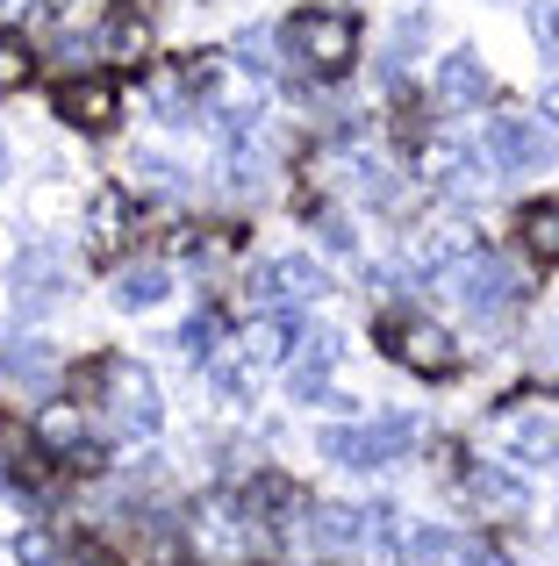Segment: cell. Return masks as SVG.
Wrapping results in <instances>:
<instances>
[{
  "label": "cell",
  "instance_id": "1",
  "mask_svg": "<svg viewBox=\"0 0 559 566\" xmlns=\"http://www.w3.org/2000/svg\"><path fill=\"white\" fill-rule=\"evenodd\" d=\"M280 43L294 51V65H316L323 80H337V72H351V51H359V22H351L345 8H302L287 29H280Z\"/></svg>",
  "mask_w": 559,
  "mask_h": 566
},
{
  "label": "cell",
  "instance_id": "24",
  "mask_svg": "<svg viewBox=\"0 0 559 566\" xmlns=\"http://www.w3.org/2000/svg\"><path fill=\"white\" fill-rule=\"evenodd\" d=\"M546 115H552V123H559V86H546Z\"/></svg>",
  "mask_w": 559,
  "mask_h": 566
},
{
  "label": "cell",
  "instance_id": "13",
  "mask_svg": "<svg viewBox=\"0 0 559 566\" xmlns=\"http://www.w3.org/2000/svg\"><path fill=\"white\" fill-rule=\"evenodd\" d=\"M423 180H437V187H466V180H474V158H466L460 144L431 137V144H423Z\"/></svg>",
  "mask_w": 559,
  "mask_h": 566
},
{
  "label": "cell",
  "instance_id": "11",
  "mask_svg": "<svg viewBox=\"0 0 559 566\" xmlns=\"http://www.w3.org/2000/svg\"><path fill=\"white\" fill-rule=\"evenodd\" d=\"M466 495H474L488 516H524V502H531V495H524V481H509L503 467H481L474 481H466Z\"/></svg>",
  "mask_w": 559,
  "mask_h": 566
},
{
  "label": "cell",
  "instance_id": "9",
  "mask_svg": "<svg viewBox=\"0 0 559 566\" xmlns=\"http://www.w3.org/2000/svg\"><path fill=\"white\" fill-rule=\"evenodd\" d=\"M517 294H524V280L509 273L503 259H474V265H466V308H481V316H503Z\"/></svg>",
  "mask_w": 559,
  "mask_h": 566
},
{
  "label": "cell",
  "instance_id": "5",
  "mask_svg": "<svg viewBox=\"0 0 559 566\" xmlns=\"http://www.w3.org/2000/svg\"><path fill=\"white\" fill-rule=\"evenodd\" d=\"M488 158L503 172H538V166H552V137H546V123H517V115H495L488 123Z\"/></svg>",
  "mask_w": 559,
  "mask_h": 566
},
{
  "label": "cell",
  "instance_id": "25",
  "mask_svg": "<svg viewBox=\"0 0 559 566\" xmlns=\"http://www.w3.org/2000/svg\"><path fill=\"white\" fill-rule=\"evenodd\" d=\"M0 172H8V151H0Z\"/></svg>",
  "mask_w": 559,
  "mask_h": 566
},
{
  "label": "cell",
  "instance_id": "15",
  "mask_svg": "<svg viewBox=\"0 0 559 566\" xmlns=\"http://www.w3.org/2000/svg\"><path fill=\"white\" fill-rule=\"evenodd\" d=\"M524 244H531L546 265H559V201H531V208H524Z\"/></svg>",
  "mask_w": 559,
  "mask_h": 566
},
{
  "label": "cell",
  "instance_id": "21",
  "mask_svg": "<svg viewBox=\"0 0 559 566\" xmlns=\"http://www.w3.org/2000/svg\"><path fill=\"white\" fill-rule=\"evenodd\" d=\"M531 36L546 43V51H559V0H538L531 8Z\"/></svg>",
  "mask_w": 559,
  "mask_h": 566
},
{
  "label": "cell",
  "instance_id": "6",
  "mask_svg": "<svg viewBox=\"0 0 559 566\" xmlns=\"http://www.w3.org/2000/svg\"><path fill=\"white\" fill-rule=\"evenodd\" d=\"M51 108L72 129H115V86L108 80H57Z\"/></svg>",
  "mask_w": 559,
  "mask_h": 566
},
{
  "label": "cell",
  "instance_id": "17",
  "mask_svg": "<svg viewBox=\"0 0 559 566\" xmlns=\"http://www.w3.org/2000/svg\"><path fill=\"white\" fill-rule=\"evenodd\" d=\"M36 438L51 444V452H65V459H80V452H86V423H80V416H72V409H43Z\"/></svg>",
  "mask_w": 559,
  "mask_h": 566
},
{
  "label": "cell",
  "instance_id": "20",
  "mask_svg": "<svg viewBox=\"0 0 559 566\" xmlns=\"http://www.w3.org/2000/svg\"><path fill=\"white\" fill-rule=\"evenodd\" d=\"M14 559H22V566H57V553H51L43 531H22V538H14Z\"/></svg>",
  "mask_w": 559,
  "mask_h": 566
},
{
  "label": "cell",
  "instance_id": "18",
  "mask_svg": "<svg viewBox=\"0 0 559 566\" xmlns=\"http://www.w3.org/2000/svg\"><path fill=\"white\" fill-rule=\"evenodd\" d=\"M308 524H316V531H308V538H316V545H323V553H330V545H345V538H351V531H359V524H366V516H359V510H345V502H323V510H316V516H308Z\"/></svg>",
  "mask_w": 559,
  "mask_h": 566
},
{
  "label": "cell",
  "instance_id": "8",
  "mask_svg": "<svg viewBox=\"0 0 559 566\" xmlns=\"http://www.w3.org/2000/svg\"><path fill=\"white\" fill-rule=\"evenodd\" d=\"M488 101V65H481L474 51H452L445 65H437V108H481Z\"/></svg>",
  "mask_w": 559,
  "mask_h": 566
},
{
  "label": "cell",
  "instance_id": "2",
  "mask_svg": "<svg viewBox=\"0 0 559 566\" xmlns=\"http://www.w3.org/2000/svg\"><path fill=\"white\" fill-rule=\"evenodd\" d=\"M323 459H345V467H388L402 444H416V423L409 416H380V423H337L323 430Z\"/></svg>",
  "mask_w": 559,
  "mask_h": 566
},
{
  "label": "cell",
  "instance_id": "19",
  "mask_svg": "<svg viewBox=\"0 0 559 566\" xmlns=\"http://www.w3.org/2000/svg\"><path fill=\"white\" fill-rule=\"evenodd\" d=\"M29 80V51L14 36H0V86H22Z\"/></svg>",
  "mask_w": 559,
  "mask_h": 566
},
{
  "label": "cell",
  "instance_id": "14",
  "mask_svg": "<svg viewBox=\"0 0 559 566\" xmlns=\"http://www.w3.org/2000/svg\"><path fill=\"white\" fill-rule=\"evenodd\" d=\"M273 280L287 287V302H316V294H330L323 265H316V259H302V251H294V259H280V265H273Z\"/></svg>",
  "mask_w": 559,
  "mask_h": 566
},
{
  "label": "cell",
  "instance_id": "23",
  "mask_svg": "<svg viewBox=\"0 0 559 566\" xmlns=\"http://www.w3.org/2000/svg\"><path fill=\"white\" fill-rule=\"evenodd\" d=\"M80 566H115V559L101 553V545H86V553H80Z\"/></svg>",
  "mask_w": 559,
  "mask_h": 566
},
{
  "label": "cell",
  "instance_id": "16",
  "mask_svg": "<svg viewBox=\"0 0 559 566\" xmlns=\"http://www.w3.org/2000/svg\"><path fill=\"white\" fill-rule=\"evenodd\" d=\"M115 302H123V308H151V302H166V265H129V273L115 280Z\"/></svg>",
  "mask_w": 559,
  "mask_h": 566
},
{
  "label": "cell",
  "instance_id": "4",
  "mask_svg": "<svg viewBox=\"0 0 559 566\" xmlns=\"http://www.w3.org/2000/svg\"><path fill=\"white\" fill-rule=\"evenodd\" d=\"M380 345H388L402 366H416V374H452V337L437 331V323H423V316H388L380 323Z\"/></svg>",
  "mask_w": 559,
  "mask_h": 566
},
{
  "label": "cell",
  "instance_id": "7",
  "mask_svg": "<svg viewBox=\"0 0 559 566\" xmlns=\"http://www.w3.org/2000/svg\"><path fill=\"white\" fill-rule=\"evenodd\" d=\"M481 259V230L466 216H437L431 230L416 237V265H431V273H445V265H474Z\"/></svg>",
  "mask_w": 559,
  "mask_h": 566
},
{
  "label": "cell",
  "instance_id": "22",
  "mask_svg": "<svg viewBox=\"0 0 559 566\" xmlns=\"http://www.w3.org/2000/svg\"><path fill=\"white\" fill-rule=\"evenodd\" d=\"M8 374H43V345H14L8 352Z\"/></svg>",
  "mask_w": 559,
  "mask_h": 566
},
{
  "label": "cell",
  "instance_id": "12",
  "mask_svg": "<svg viewBox=\"0 0 559 566\" xmlns=\"http://www.w3.org/2000/svg\"><path fill=\"white\" fill-rule=\"evenodd\" d=\"M129 230V193L123 187H101L94 193V251H115Z\"/></svg>",
  "mask_w": 559,
  "mask_h": 566
},
{
  "label": "cell",
  "instance_id": "10",
  "mask_svg": "<svg viewBox=\"0 0 559 566\" xmlns=\"http://www.w3.org/2000/svg\"><path fill=\"white\" fill-rule=\"evenodd\" d=\"M503 444H509L517 467H552L559 459V430L546 416H503Z\"/></svg>",
  "mask_w": 559,
  "mask_h": 566
},
{
  "label": "cell",
  "instance_id": "3",
  "mask_svg": "<svg viewBox=\"0 0 559 566\" xmlns=\"http://www.w3.org/2000/svg\"><path fill=\"white\" fill-rule=\"evenodd\" d=\"M101 387H108V409H115V423L123 430H158V387L144 380V366H129V359H101Z\"/></svg>",
  "mask_w": 559,
  "mask_h": 566
}]
</instances>
